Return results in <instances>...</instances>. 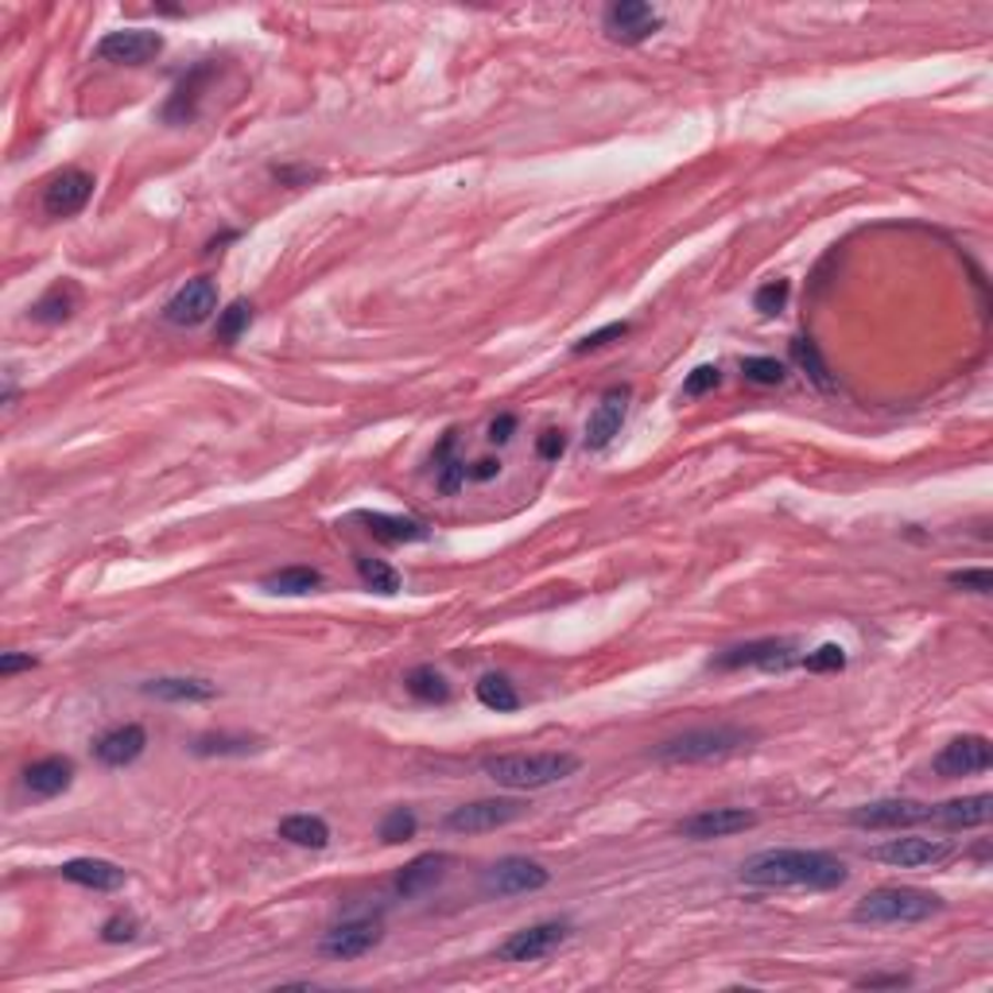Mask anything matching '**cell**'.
I'll return each instance as SVG.
<instances>
[{
  "label": "cell",
  "instance_id": "1",
  "mask_svg": "<svg viewBox=\"0 0 993 993\" xmlns=\"http://www.w3.org/2000/svg\"><path fill=\"white\" fill-rule=\"evenodd\" d=\"M850 870L842 857L827 854V850H760V854L745 857L742 881L757 888H827L846 885Z\"/></svg>",
  "mask_w": 993,
  "mask_h": 993
},
{
  "label": "cell",
  "instance_id": "2",
  "mask_svg": "<svg viewBox=\"0 0 993 993\" xmlns=\"http://www.w3.org/2000/svg\"><path fill=\"white\" fill-rule=\"evenodd\" d=\"M579 765L582 760L574 753H501V757H485L482 773L501 784V788L536 791L574 776Z\"/></svg>",
  "mask_w": 993,
  "mask_h": 993
},
{
  "label": "cell",
  "instance_id": "3",
  "mask_svg": "<svg viewBox=\"0 0 993 993\" xmlns=\"http://www.w3.org/2000/svg\"><path fill=\"white\" fill-rule=\"evenodd\" d=\"M939 913H943V897H936L928 888H908V885L873 888V893H865L854 905L857 924H924Z\"/></svg>",
  "mask_w": 993,
  "mask_h": 993
},
{
  "label": "cell",
  "instance_id": "4",
  "mask_svg": "<svg viewBox=\"0 0 993 993\" xmlns=\"http://www.w3.org/2000/svg\"><path fill=\"white\" fill-rule=\"evenodd\" d=\"M753 742L749 730L737 726H703V730H687V734L671 737V742L656 745L652 757L660 765H703V760H722L742 753L745 745Z\"/></svg>",
  "mask_w": 993,
  "mask_h": 993
},
{
  "label": "cell",
  "instance_id": "5",
  "mask_svg": "<svg viewBox=\"0 0 993 993\" xmlns=\"http://www.w3.org/2000/svg\"><path fill=\"white\" fill-rule=\"evenodd\" d=\"M954 854L947 839H920V834H905V839H888L870 850L873 862L893 865V870H928Z\"/></svg>",
  "mask_w": 993,
  "mask_h": 993
},
{
  "label": "cell",
  "instance_id": "6",
  "mask_svg": "<svg viewBox=\"0 0 993 993\" xmlns=\"http://www.w3.org/2000/svg\"><path fill=\"white\" fill-rule=\"evenodd\" d=\"M548 881L551 873L532 857H501L485 870L482 888L489 897H520V893H540Z\"/></svg>",
  "mask_w": 993,
  "mask_h": 993
},
{
  "label": "cell",
  "instance_id": "7",
  "mask_svg": "<svg viewBox=\"0 0 993 993\" xmlns=\"http://www.w3.org/2000/svg\"><path fill=\"white\" fill-rule=\"evenodd\" d=\"M525 811H528L525 800H474V803H462V808H454L451 816H446V831L485 834V831H497V827L517 823Z\"/></svg>",
  "mask_w": 993,
  "mask_h": 993
},
{
  "label": "cell",
  "instance_id": "8",
  "mask_svg": "<svg viewBox=\"0 0 993 993\" xmlns=\"http://www.w3.org/2000/svg\"><path fill=\"white\" fill-rule=\"evenodd\" d=\"M800 660V648L791 640H749V645L726 648L722 656H714L711 668L719 671H737V668H760V671H784Z\"/></svg>",
  "mask_w": 993,
  "mask_h": 993
},
{
  "label": "cell",
  "instance_id": "9",
  "mask_svg": "<svg viewBox=\"0 0 993 993\" xmlns=\"http://www.w3.org/2000/svg\"><path fill=\"white\" fill-rule=\"evenodd\" d=\"M163 51L160 32H144V28H125V32H109L97 40L94 55L117 66H144Z\"/></svg>",
  "mask_w": 993,
  "mask_h": 993
},
{
  "label": "cell",
  "instance_id": "10",
  "mask_svg": "<svg viewBox=\"0 0 993 993\" xmlns=\"http://www.w3.org/2000/svg\"><path fill=\"white\" fill-rule=\"evenodd\" d=\"M214 311H218V288H214L211 276H198V280H186L171 295L168 307H163V319L171 326H203Z\"/></svg>",
  "mask_w": 993,
  "mask_h": 993
},
{
  "label": "cell",
  "instance_id": "11",
  "mask_svg": "<svg viewBox=\"0 0 993 993\" xmlns=\"http://www.w3.org/2000/svg\"><path fill=\"white\" fill-rule=\"evenodd\" d=\"M928 819L931 808L916 800H873L850 811V823L862 827V831H900V827L928 823Z\"/></svg>",
  "mask_w": 993,
  "mask_h": 993
},
{
  "label": "cell",
  "instance_id": "12",
  "mask_svg": "<svg viewBox=\"0 0 993 993\" xmlns=\"http://www.w3.org/2000/svg\"><path fill=\"white\" fill-rule=\"evenodd\" d=\"M566 936H571V924H563V920L532 924V928L512 931V936L501 943V951H497V959L501 962H536V959H543V954L555 951Z\"/></svg>",
  "mask_w": 993,
  "mask_h": 993
},
{
  "label": "cell",
  "instance_id": "13",
  "mask_svg": "<svg viewBox=\"0 0 993 993\" xmlns=\"http://www.w3.org/2000/svg\"><path fill=\"white\" fill-rule=\"evenodd\" d=\"M990 742H985L982 734H967V737H954V742H947L943 749L936 753V760H931V768H936V776H943V780H959V776H974V773H985L990 768Z\"/></svg>",
  "mask_w": 993,
  "mask_h": 993
},
{
  "label": "cell",
  "instance_id": "14",
  "mask_svg": "<svg viewBox=\"0 0 993 993\" xmlns=\"http://www.w3.org/2000/svg\"><path fill=\"white\" fill-rule=\"evenodd\" d=\"M89 194H94V175H86L78 168H66L43 191V214L47 218H74L78 211H86Z\"/></svg>",
  "mask_w": 993,
  "mask_h": 993
},
{
  "label": "cell",
  "instance_id": "15",
  "mask_svg": "<svg viewBox=\"0 0 993 993\" xmlns=\"http://www.w3.org/2000/svg\"><path fill=\"white\" fill-rule=\"evenodd\" d=\"M757 827V816L742 808H706L699 816H687L679 823V834L691 842H711V839H730V834H742Z\"/></svg>",
  "mask_w": 993,
  "mask_h": 993
},
{
  "label": "cell",
  "instance_id": "16",
  "mask_svg": "<svg viewBox=\"0 0 993 993\" xmlns=\"http://www.w3.org/2000/svg\"><path fill=\"white\" fill-rule=\"evenodd\" d=\"M380 924L377 920H342L338 928H331L323 936V943H319V951L326 954V959H361V954H369L373 947L380 943Z\"/></svg>",
  "mask_w": 993,
  "mask_h": 993
},
{
  "label": "cell",
  "instance_id": "17",
  "mask_svg": "<svg viewBox=\"0 0 993 993\" xmlns=\"http://www.w3.org/2000/svg\"><path fill=\"white\" fill-rule=\"evenodd\" d=\"M660 12L652 4H640V0H622L606 12V35L617 43H645L648 35L660 32Z\"/></svg>",
  "mask_w": 993,
  "mask_h": 993
},
{
  "label": "cell",
  "instance_id": "18",
  "mask_svg": "<svg viewBox=\"0 0 993 993\" xmlns=\"http://www.w3.org/2000/svg\"><path fill=\"white\" fill-rule=\"evenodd\" d=\"M993 816V796L990 791H978V796H962V800H947L931 808L928 823L947 827V831H974V827H985Z\"/></svg>",
  "mask_w": 993,
  "mask_h": 993
},
{
  "label": "cell",
  "instance_id": "19",
  "mask_svg": "<svg viewBox=\"0 0 993 993\" xmlns=\"http://www.w3.org/2000/svg\"><path fill=\"white\" fill-rule=\"evenodd\" d=\"M625 400H629V388H609L602 396V404L594 408L586 423V446L590 451H606L617 435H622V423H625Z\"/></svg>",
  "mask_w": 993,
  "mask_h": 993
},
{
  "label": "cell",
  "instance_id": "20",
  "mask_svg": "<svg viewBox=\"0 0 993 993\" xmlns=\"http://www.w3.org/2000/svg\"><path fill=\"white\" fill-rule=\"evenodd\" d=\"M148 749V734L144 726L129 722V726H114L109 734H101L94 742V757L101 760L106 768H125Z\"/></svg>",
  "mask_w": 993,
  "mask_h": 993
},
{
  "label": "cell",
  "instance_id": "21",
  "mask_svg": "<svg viewBox=\"0 0 993 993\" xmlns=\"http://www.w3.org/2000/svg\"><path fill=\"white\" fill-rule=\"evenodd\" d=\"M446 865H451V854H420L396 873V893L404 900L423 897L428 888H435L439 881L446 877Z\"/></svg>",
  "mask_w": 993,
  "mask_h": 993
},
{
  "label": "cell",
  "instance_id": "22",
  "mask_svg": "<svg viewBox=\"0 0 993 993\" xmlns=\"http://www.w3.org/2000/svg\"><path fill=\"white\" fill-rule=\"evenodd\" d=\"M74 780V760L71 757H43L35 765L24 768V788L32 791L35 800H51V796H63Z\"/></svg>",
  "mask_w": 993,
  "mask_h": 993
},
{
  "label": "cell",
  "instance_id": "23",
  "mask_svg": "<svg viewBox=\"0 0 993 993\" xmlns=\"http://www.w3.org/2000/svg\"><path fill=\"white\" fill-rule=\"evenodd\" d=\"M58 873H63L66 881H74V885L94 888V893H114V888L125 885V870L114 862H106V857H74V862H66Z\"/></svg>",
  "mask_w": 993,
  "mask_h": 993
},
{
  "label": "cell",
  "instance_id": "24",
  "mask_svg": "<svg viewBox=\"0 0 993 993\" xmlns=\"http://www.w3.org/2000/svg\"><path fill=\"white\" fill-rule=\"evenodd\" d=\"M354 520H361L369 528V536L385 543H420L431 536V528L415 517H388V512H354Z\"/></svg>",
  "mask_w": 993,
  "mask_h": 993
},
{
  "label": "cell",
  "instance_id": "25",
  "mask_svg": "<svg viewBox=\"0 0 993 993\" xmlns=\"http://www.w3.org/2000/svg\"><path fill=\"white\" fill-rule=\"evenodd\" d=\"M144 694L163 699V703H206L218 694V687L206 679H186V676H168V679H148Z\"/></svg>",
  "mask_w": 993,
  "mask_h": 993
},
{
  "label": "cell",
  "instance_id": "26",
  "mask_svg": "<svg viewBox=\"0 0 993 993\" xmlns=\"http://www.w3.org/2000/svg\"><path fill=\"white\" fill-rule=\"evenodd\" d=\"M214 74V66H198L194 74H186L183 82L175 86V94H171L168 109H163V121L168 125H186L194 117V109H198V97H203V82Z\"/></svg>",
  "mask_w": 993,
  "mask_h": 993
},
{
  "label": "cell",
  "instance_id": "27",
  "mask_svg": "<svg viewBox=\"0 0 993 993\" xmlns=\"http://www.w3.org/2000/svg\"><path fill=\"white\" fill-rule=\"evenodd\" d=\"M78 307V288L71 280H58L55 288H47L40 300L32 303V319L35 323H66Z\"/></svg>",
  "mask_w": 993,
  "mask_h": 993
},
{
  "label": "cell",
  "instance_id": "28",
  "mask_svg": "<svg viewBox=\"0 0 993 993\" xmlns=\"http://www.w3.org/2000/svg\"><path fill=\"white\" fill-rule=\"evenodd\" d=\"M260 586H265L268 594L300 598V594H311V590L323 586V574H319L315 566H283V571H276V574H265Z\"/></svg>",
  "mask_w": 993,
  "mask_h": 993
},
{
  "label": "cell",
  "instance_id": "29",
  "mask_svg": "<svg viewBox=\"0 0 993 993\" xmlns=\"http://www.w3.org/2000/svg\"><path fill=\"white\" fill-rule=\"evenodd\" d=\"M280 839L291 842V846H307V850H323L331 842V827L319 816H288L280 823Z\"/></svg>",
  "mask_w": 993,
  "mask_h": 993
},
{
  "label": "cell",
  "instance_id": "30",
  "mask_svg": "<svg viewBox=\"0 0 993 993\" xmlns=\"http://www.w3.org/2000/svg\"><path fill=\"white\" fill-rule=\"evenodd\" d=\"M791 361L800 365L803 377L819 388V392H834V377H831V365L823 361L819 346L811 338H791Z\"/></svg>",
  "mask_w": 993,
  "mask_h": 993
},
{
  "label": "cell",
  "instance_id": "31",
  "mask_svg": "<svg viewBox=\"0 0 993 993\" xmlns=\"http://www.w3.org/2000/svg\"><path fill=\"white\" fill-rule=\"evenodd\" d=\"M474 694H477V703H482L485 711H497V714H509V711H517L520 706L517 687H512L505 676H497V671H489V676L477 679Z\"/></svg>",
  "mask_w": 993,
  "mask_h": 993
},
{
  "label": "cell",
  "instance_id": "32",
  "mask_svg": "<svg viewBox=\"0 0 993 993\" xmlns=\"http://www.w3.org/2000/svg\"><path fill=\"white\" fill-rule=\"evenodd\" d=\"M354 566H357V574H361V582L373 590V594H385V598L400 594V571H396V566L380 563V559H369V555H357Z\"/></svg>",
  "mask_w": 993,
  "mask_h": 993
},
{
  "label": "cell",
  "instance_id": "33",
  "mask_svg": "<svg viewBox=\"0 0 993 993\" xmlns=\"http://www.w3.org/2000/svg\"><path fill=\"white\" fill-rule=\"evenodd\" d=\"M404 687L412 699H420V703H446V699H451V687H446V679L439 676L435 668H415L412 676L404 679Z\"/></svg>",
  "mask_w": 993,
  "mask_h": 993
},
{
  "label": "cell",
  "instance_id": "34",
  "mask_svg": "<svg viewBox=\"0 0 993 993\" xmlns=\"http://www.w3.org/2000/svg\"><path fill=\"white\" fill-rule=\"evenodd\" d=\"M198 757H245V753L260 749L252 737H234V734H206L191 745Z\"/></svg>",
  "mask_w": 993,
  "mask_h": 993
},
{
  "label": "cell",
  "instance_id": "35",
  "mask_svg": "<svg viewBox=\"0 0 993 993\" xmlns=\"http://www.w3.org/2000/svg\"><path fill=\"white\" fill-rule=\"evenodd\" d=\"M249 319H252V303L249 300H234L218 315V338L222 342H237L245 334V326H249Z\"/></svg>",
  "mask_w": 993,
  "mask_h": 993
},
{
  "label": "cell",
  "instance_id": "36",
  "mask_svg": "<svg viewBox=\"0 0 993 993\" xmlns=\"http://www.w3.org/2000/svg\"><path fill=\"white\" fill-rule=\"evenodd\" d=\"M415 834V816L408 808H392L385 816V823H380V839L388 842V846H396V842H408Z\"/></svg>",
  "mask_w": 993,
  "mask_h": 993
},
{
  "label": "cell",
  "instance_id": "37",
  "mask_svg": "<svg viewBox=\"0 0 993 993\" xmlns=\"http://www.w3.org/2000/svg\"><path fill=\"white\" fill-rule=\"evenodd\" d=\"M742 373H745V380H753V385H780V380L788 377L776 357H745Z\"/></svg>",
  "mask_w": 993,
  "mask_h": 993
},
{
  "label": "cell",
  "instance_id": "38",
  "mask_svg": "<svg viewBox=\"0 0 993 993\" xmlns=\"http://www.w3.org/2000/svg\"><path fill=\"white\" fill-rule=\"evenodd\" d=\"M803 668L816 671V676H827V671H842V668H846V648H842V645H819L816 652L803 656Z\"/></svg>",
  "mask_w": 993,
  "mask_h": 993
},
{
  "label": "cell",
  "instance_id": "39",
  "mask_svg": "<svg viewBox=\"0 0 993 993\" xmlns=\"http://www.w3.org/2000/svg\"><path fill=\"white\" fill-rule=\"evenodd\" d=\"M947 586L967 590V594H990L993 590V574L985 566H967V571H951L947 574Z\"/></svg>",
  "mask_w": 993,
  "mask_h": 993
},
{
  "label": "cell",
  "instance_id": "40",
  "mask_svg": "<svg viewBox=\"0 0 993 993\" xmlns=\"http://www.w3.org/2000/svg\"><path fill=\"white\" fill-rule=\"evenodd\" d=\"M719 380H722L719 365H699V369L687 373V380H683V396H687V400H699V396L714 392V388H719Z\"/></svg>",
  "mask_w": 993,
  "mask_h": 993
},
{
  "label": "cell",
  "instance_id": "41",
  "mask_svg": "<svg viewBox=\"0 0 993 993\" xmlns=\"http://www.w3.org/2000/svg\"><path fill=\"white\" fill-rule=\"evenodd\" d=\"M788 295H791L788 280H768L765 288H760L757 295H753V307H757L760 315H776V311H784Z\"/></svg>",
  "mask_w": 993,
  "mask_h": 993
},
{
  "label": "cell",
  "instance_id": "42",
  "mask_svg": "<svg viewBox=\"0 0 993 993\" xmlns=\"http://www.w3.org/2000/svg\"><path fill=\"white\" fill-rule=\"evenodd\" d=\"M625 334H629V323H609V326H602V331L586 334V338L574 346V354H594V349L609 346V342H622Z\"/></svg>",
  "mask_w": 993,
  "mask_h": 993
},
{
  "label": "cell",
  "instance_id": "43",
  "mask_svg": "<svg viewBox=\"0 0 993 993\" xmlns=\"http://www.w3.org/2000/svg\"><path fill=\"white\" fill-rule=\"evenodd\" d=\"M466 477H469L466 474V462H458V458H443V462H439V489H443L446 497H451V493H458Z\"/></svg>",
  "mask_w": 993,
  "mask_h": 993
},
{
  "label": "cell",
  "instance_id": "44",
  "mask_svg": "<svg viewBox=\"0 0 993 993\" xmlns=\"http://www.w3.org/2000/svg\"><path fill=\"white\" fill-rule=\"evenodd\" d=\"M101 939H106V943H129V939H137V920H132V916H114V920H106V928H101Z\"/></svg>",
  "mask_w": 993,
  "mask_h": 993
},
{
  "label": "cell",
  "instance_id": "45",
  "mask_svg": "<svg viewBox=\"0 0 993 993\" xmlns=\"http://www.w3.org/2000/svg\"><path fill=\"white\" fill-rule=\"evenodd\" d=\"M536 451H540V458H559V454L566 451V435L563 431H543L540 443H536Z\"/></svg>",
  "mask_w": 993,
  "mask_h": 993
},
{
  "label": "cell",
  "instance_id": "46",
  "mask_svg": "<svg viewBox=\"0 0 993 993\" xmlns=\"http://www.w3.org/2000/svg\"><path fill=\"white\" fill-rule=\"evenodd\" d=\"M512 431H517V415H497V420L489 423V439H493V443H509Z\"/></svg>",
  "mask_w": 993,
  "mask_h": 993
},
{
  "label": "cell",
  "instance_id": "47",
  "mask_svg": "<svg viewBox=\"0 0 993 993\" xmlns=\"http://www.w3.org/2000/svg\"><path fill=\"white\" fill-rule=\"evenodd\" d=\"M24 668H35V656H20V652H4L0 656V676H17Z\"/></svg>",
  "mask_w": 993,
  "mask_h": 993
},
{
  "label": "cell",
  "instance_id": "48",
  "mask_svg": "<svg viewBox=\"0 0 993 993\" xmlns=\"http://www.w3.org/2000/svg\"><path fill=\"white\" fill-rule=\"evenodd\" d=\"M466 474L474 477V482H489V477L501 474V458H477L474 466L466 469Z\"/></svg>",
  "mask_w": 993,
  "mask_h": 993
},
{
  "label": "cell",
  "instance_id": "49",
  "mask_svg": "<svg viewBox=\"0 0 993 993\" xmlns=\"http://www.w3.org/2000/svg\"><path fill=\"white\" fill-rule=\"evenodd\" d=\"M319 171H311V168H303V171H295V168H276V179H283V183H311V179H315Z\"/></svg>",
  "mask_w": 993,
  "mask_h": 993
},
{
  "label": "cell",
  "instance_id": "50",
  "mask_svg": "<svg viewBox=\"0 0 993 993\" xmlns=\"http://www.w3.org/2000/svg\"><path fill=\"white\" fill-rule=\"evenodd\" d=\"M857 985H865V990H877V985H908L905 974H888V978H862Z\"/></svg>",
  "mask_w": 993,
  "mask_h": 993
}]
</instances>
